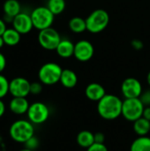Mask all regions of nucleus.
Listing matches in <instances>:
<instances>
[{
  "label": "nucleus",
  "mask_w": 150,
  "mask_h": 151,
  "mask_svg": "<svg viewBox=\"0 0 150 151\" xmlns=\"http://www.w3.org/2000/svg\"><path fill=\"white\" fill-rule=\"evenodd\" d=\"M133 123V131L138 136H147L150 133V121L141 117Z\"/></svg>",
  "instance_id": "nucleus-20"
},
{
  "label": "nucleus",
  "mask_w": 150,
  "mask_h": 151,
  "mask_svg": "<svg viewBox=\"0 0 150 151\" xmlns=\"http://www.w3.org/2000/svg\"><path fill=\"white\" fill-rule=\"evenodd\" d=\"M76 142L80 147L83 149H88L91 145L95 143V134L88 130L80 131L77 134Z\"/></svg>",
  "instance_id": "nucleus-18"
},
{
  "label": "nucleus",
  "mask_w": 150,
  "mask_h": 151,
  "mask_svg": "<svg viewBox=\"0 0 150 151\" xmlns=\"http://www.w3.org/2000/svg\"><path fill=\"white\" fill-rule=\"evenodd\" d=\"M26 115L27 119L34 125H42L49 119L50 111L46 104L42 102H34L30 104Z\"/></svg>",
  "instance_id": "nucleus-7"
},
{
  "label": "nucleus",
  "mask_w": 150,
  "mask_h": 151,
  "mask_svg": "<svg viewBox=\"0 0 150 151\" xmlns=\"http://www.w3.org/2000/svg\"><path fill=\"white\" fill-rule=\"evenodd\" d=\"M147 82H148L149 86V87H150V71H149V72L148 75H147Z\"/></svg>",
  "instance_id": "nucleus-36"
},
{
  "label": "nucleus",
  "mask_w": 150,
  "mask_h": 151,
  "mask_svg": "<svg viewBox=\"0 0 150 151\" xmlns=\"http://www.w3.org/2000/svg\"><path fill=\"white\" fill-rule=\"evenodd\" d=\"M39 146H40V141H39V139L35 135L31 137L29 140H27L24 143V148L28 149L30 150L34 151L35 150H37L39 148Z\"/></svg>",
  "instance_id": "nucleus-25"
},
{
  "label": "nucleus",
  "mask_w": 150,
  "mask_h": 151,
  "mask_svg": "<svg viewBox=\"0 0 150 151\" xmlns=\"http://www.w3.org/2000/svg\"><path fill=\"white\" fill-rule=\"evenodd\" d=\"M105 136L102 132H98L95 134V142L96 143H104Z\"/></svg>",
  "instance_id": "nucleus-30"
},
{
  "label": "nucleus",
  "mask_w": 150,
  "mask_h": 151,
  "mask_svg": "<svg viewBox=\"0 0 150 151\" xmlns=\"http://www.w3.org/2000/svg\"><path fill=\"white\" fill-rule=\"evenodd\" d=\"M6 67V58L3 53L0 52V73H2Z\"/></svg>",
  "instance_id": "nucleus-31"
},
{
  "label": "nucleus",
  "mask_w": 150,
  "mask_h": 151,
  "mask_svg": "<svg viewBox=\"0 0 150 151\" xmlns=\"http://www.w3.org/2000/svg\"><path fill=\"white\" fill-rule=\"evenodd\" d=\"M6 22L0 18V35H2L4 34V32L6 30Z\"/></svg>",
  "instance_id": "nucleus-34"
},
{
  "label": "nucleus",
  "mask_w": 150,
  "mask_h": 151,
  "mask_svg": "<svg viewBox=\"0 0 150 151\" xmlns=\"http://www.w3.org/2000/svg\"><path fill=\"white\" fill-rule=\"evenodd\" d=\"M123 101L116 95L106 94L97 102V112L105 120H114L122 116Z\"/></svg>",
  "instance_id": "nucleus-1"
},
{
  "label": "nucleus",
  "mask_w": 150,
  "mask_h": 151,
  "mask_svg": "<svg viewBox=\"0 0 150 151\" xmlns=\"http://www.w3.org/2000/svg\"><path fill=\"white\" fill-rule=\"evenodd\" d=\"M3 142H4V138L0 135V146L3 145Z\"/></svg>",
  "instance_id": "nucleus-37"
},
{
  "label": "nucleus",
  "mask_w": 150,
  "mask_h": 151,
  "mask_svg": "<svg viewBox=\"0 0 150 151\" xmlns=\"http://www.w3.org/2000/svg\"><path fill=\"white\" fill-rule=\"evenodd\" d=\"M9 86L10 81L4 75L0 73V99L4 98L9 94Z\"/></svg>",
  "instance_id": "nucleus-24"
},
{
  "label": "nucleus",
  "mask_w": 150,
  "mask_h": 151,
  "mask_svg": "<svg viewBox=\"0 0 150 151\" xmlns=\"http://www.w3.org/2000/svg\"><path fill=\"white\" fill-rule=\"evenodd\" d=\"M11 24L12 27L16 29L20 35L28 34L34 28L31 15L22 12L13 18Z\"/></svg>",
  "instance_id": "nucleus-12"
},
{
  "label": "nucleus",
  "mask_w": 150,
  "mask_h": 151,
  "mask_svg": "<svg viewBox=\"0 0 150 151\" xmlns=\"http://www.w3.org/2000/svg\"><path fill=\"white\" fill-rule=\"evenodd\" d=\"M46 1H48V0H46Z\"/></svg>",
  "instance_id": "nucleus-39"
},
{
  "label": "nucleus",
  "mask_w": 150,
  "mask_h": 151,
  "mask_svg": "<svg viewBox=\"0 0 150 151\" xmlns=\"http://www.w3.org/2000/svg\"><path fill=\"white\" fill-rule=\"evenodd\" d=\"M85 95L88 100L93 102H99L106 95V91L103 85L100 83L92 82L86 87Z\"/></svg>",
  "instance_id": "nucleus-14"
},
{
  "label": "nucleus",
  "mask_w": 150,
  "mask_h": 151,
  "mask_svg": "<svg viewBox=\"0 0 150 151\" xmlns=\"http://www.w3.org/2000/svg\"><path fill=\"white\" fill-rule=\"evenodd\" d=\"M30 85L31 82L26 78H13L10 81L9 94L12 97H27L30 95Z\"/></svg>",
  "instance_id": "nucleus-9"
},
{
  "label": "nucleus",
  "mask_w": 150,
  "mask_h": 151,
  "mask_svg": "<svg viewBox=\"0 0 150 151\" xmlns=\"http://www.w3.org/2000/svg\"><path fill=\"white\" fill-rule=\"evenodd\" d=\"M130 151H150L149 136H138L132 142Z\"/></svg>",
  "instance_id": "nucleus-21"
},
{
  "label": "nucleus",
  "mask_w": 150,
  "mask_h": 151,
  "mask_svg": "<svg viewBox=\"0 0 150 151\" xmlns=\"http://www.w3.org/2000/svg\"><path fill=\"white\" fill-rule=\"evenodd\" d=\"M34 135V125L27 119H19L11 123L9 127L10 138L20 144H24L27 140Z\"/></svg>",
  "instance_id": "nucleus-2"
},
{
  "label": "nucleus",
  "mask_w": 150,
  "mask_h": 151,
  "mask_svg": "<svg viewBox=\"0 0 150 151\" xmlns=\"http://www.w3.org/2000/svg\"><path fill=\"white\" fill-rule=\"evenodd\" d=\"M19 151H34V150H28V149H26V148H23L22 150H20Z\"/></svg>",
  "instance_id": "nucleus-38"
},
{
  "label": "nucleus",
  "mask_w": 150,
  "mask_h": 151,
  "mask_svg": "<svg viewBox=\"0 0 150 151\" xmlns=\"http://www.w3.org/2000/svg\"><path fill=\"white\" fill-rule=\"evenodd\" d=\"M5 112H6V105L3 101V99H0V119L4 117Z\"/></svg>",
  "instance_id": "nucleus-32"
},
{
  "label": "nucleus",
  "mask_w": 150,
  "mask_h": 151,
  "mask_svg": "<svg viewBox=\"0 0 150 151\" xmlns=\"http://www.w3.org/2000/svg\"><path fill=\"white\" fill-rule=\"evenodd\" d=\"M68 27L75 34H81L87 30L86 19L81 17H73L69 20Z\"/></svg>",
  "instance_id": "nucleus-22"
},
{
  "label": "nucleus",
  "mask_w": 150,
  "mask_h": 151,
  "mask_svg": "<svg viewBox=\"0 0 150 151\" xmlns=\"http://www.w3.org/2000/svg\"><path fill=\"white\" fill-rule=\"evenodd\" d=\"M29 106L30 104L27 97H11L8 104L9 111L17 116H22L27 114Z\"/></svg>",
  "instance_id": "nucleus-13"
},
{
  "label": "nucleus",
  "mask_w": 150,
  "mask_h": 151,
  "mask_svg": "<svg viewBox=\"0 0 150 151\" xmlns=\"http://www.w3.org/2000/svg\"><path fill=\"white\" fill-rule=\"evenodd\" d=\"M4 16L13 19L21 12V5L18 0H5L3 4Z\"/></svg>",
  "instance_id": "nucleus-17"
},
{
  "label": "nucleus",
  "mask_w": 150,
  "mask_h": 151,
  "mask_svg": "<svg viewBox=\"0 0 150 151\" xmlns=\"http://www.w3.org/2000/svg\"><path fill=\"white\" fill-rule=\"evenodd\" d=\"M87 151H109L107 146L104 143H96L95 142L93 145H91Z\"/></svg>",
  "instance_id": "nucleus-28"
},
{
  "label": "nucleus",
  "mask_w": 150,
  "mask_h": 151,
  "mask_svg": "<svg viewBox=\"0 0 150 151\" xmlns=\"http://www.w3.org/2000/svg\"><path fill=\"white\" fill-rule=\"evenodd\" d=\"M110 23V15L103 9L93 11L86 19L87 30L92 34H98L107 28Z\"/></svg>",
  "instance_id": "nucleus-3"
},
{
  "label": "nucleus",
  "mask_w": 150,
  "mask_h": 151,
  "mask_svg": "<svg viewBox=\"0 0 150 151\" xmlns=\"http://www.w3.org/2000/svg\"><path fill=\"white\" fill-rule=\"evenodd\" d=\"M62 67L55 62H48L42 65L38 71V79L43 85L52 86L59 82Z\"/></svg>",
  "instance_id": "nucleus-4"
},
{
  "label": "nucleus",
  "mask_w": 150,
  "mask_h": 151,
  "mask_svg": "<svg viewBox=\"0 0 150 151\" xmlns=\"http://www.w3.org/2000/svg\"><path fill=\"white\" fill-rule=\"evenodd\" d=\"M2 36L4 41V44L8 46H16L19 44L21 38V35L13 27L6 28Z\"/></svg>",
  "instance_id": "nucleus-19"
},
{
  "label": "nucleus",
  "mask_w": 150,
  "mask_h": 151,
  "mask_svg": "<svg viewBox=\"0 0 150 151\" xmlns=\"http://www.w3.org/2000/svg\"><path fill=\"white\" fill-rule=\"evenodd\" d=\"M59 82L66 88H72L78 83V76L72 69H63Z\"/></svg>",
  "instance_id": "nucleus-16"
},
{
  "label": "nucleus",
  "mask_w": 150,
  "mask_h": 151,
  "mask_svg": "<svg viewBox=\"0 0 150 151\" xmlns=\"http://www.w3.org/2000/svg\"><path fill=\"white\" fill-rule=\"evenodd\" d=\"M42 83L41 81H34V82H31L30 85V94L32 95H39L42 93Z\"/></svg>",
  "instance_id": "nucleus-26"
},
{
  "label": "nucleus",
  "mask_w": 150,
  "mask_h": 151,
  "mask_svg": "<svg viewBox=\"0 0 150 151\" xmlns=\"http://www.w3.org/2000/svg\"><path fill=\"white\" fill-rule=\"evenodd\" d=\"M139 98L145 106H150V89L143 91Z\"/></svg>",
  "instance_id": "nucleus-27"
},
{
  "label": "nucleus",
  "mask_w": 150,
  "mask_h": 151,
  "mask_svg": "<svg viewBox=\"0 0 150 151\" xmlns=\"http://www.w3.org/2000/svg\"><path fill=\"white\" fill-rule=\"evenodd\" d=\"M74 45L75 43L72 41L68 39H62L56 49L57 54L62 58H70L73 56Z\"/></svg>",
  "instance_id": "nucleus-15"
},
{
  "label": "nucleus",
  "mask_w": 150,
  "mask_h": 151,
  "mask_svg": "<svg viewBox=\"0 0 150 151\" xmlns=\"http://www.w3.org/2000/svg\"><path fill=\"white\" fill-rule=\"evenodd\" d=\"M34 28L41 31L52 27L55 15L47 6H38L30 13Z\"/></svg>",
  "instance_id": "nucleus-5"
},
{
  "label": "nucleus",
  "mask_w": 150,
  "mask_h": 151,
  "mask_svg": "<svg viewBox=\"0 0 150 151\" xmlns=\"http://www.w3.org/2000/svg\"><path fill=\"white\" fill-rule=\"evenodd\" d=\"M131 45L132 47L135 50H141L143 49L144 47V44H143V42L141 40H139V39H133L132 42H131Z\"/></svg>",
  "instance_id": "nucleus-29"
},
{
  "label": "nucleus",
  "mask_w": 150,
  "mask_h": 151,
  "mask_svg": "<svg viewBox=\"0 0 150 151\" xmlns=\"http://www.w3.org/2000/svg\"><path fill=\"white\" fill-rule=\"evenodd\" d=\"M65 0H48L47 7L56 16L61 14L65 9Z\"/></svg>",
  "instance_id": "nucleus-23"
},
{
  "label": "nucleus",
  "mask_w": 150,
  "mask_h": 151,
  "mask_svg": "<svg viewBox=\"0 0 150 151\" xmlns=\"http://www.w3.org/2000/svg\"><path fill=\"white\" fill-rule=\"evenodd\" d=\"M145 105L140 98H125L122 105V117L125 119L134 122L142 117Z\"/></svg>",
  "instance_id": "nucleus-6"
},
{
  "label": "nucleus",
  "mask_w": 150,
  "mask_h": 151,
  "mask_svg": "<svg viewBox=\"0 0 150 151\" xmlns=\"http://www.w3.org/2000/svg\"><path fill=\"white\" fill-rule=\"evenodd\" d=\"M95 54V48L91 42L88 40H80L74 45L73 57L80 62L89 61Z\"/></svg>",
  "instance_id": "nucleus-11"
},
{
  "label": "nucleus",
  "mask_w": 150,
  "mask_h": 151,
  "mask_svg": "<svg viewBox=\"0 0 150 151\" xmlns=\"http://www.w3.org/2000/svg\"><path fill=\"white\" fill-rule=\"evenodd\" d=\"M142 92V85L136 78H126L121 84V93L125 98H139Z\"/></svg>",
  "instance_id": "nucleus-10"
},
{
  "label": "nucleus",
  "mask_w": 150,
  "mask_h": 151,
  "mask_svg": "<svg viewBox=\"0 0 150 151\" xmlns=\"http://www.w3.org/2000/svg\"><path fill=\"white\" fill-rule=\"evenodd\" d=\"M4 41L3 39V36L0 35V49H2L4 47Z\"/></svg>",
  "instance_id": "nucleus-35"
},
{
  "label": "nucleus",
  "mask_w": 150,
  "mask_h": 151,
  "mask_svg": "<svg viewBox=\"0 0 150 151\" xmlns=\"http://www.w3.org/2000/svg\"><path fill=\"white\" fill-rule=\"evenodd\" d=\"M62 40L59 33L55 28L49 27L39 31L38 42L42 48L47 50H56L57 45Z\"/></svg>",
  "instance_id": "nucleus-8"
},
{
  "label": "nucleus",
  "mask_w": 150,
  "mask_h": 151,
  "mask_svg": "<svg viewBox=\"0 0 150 151\" xmlns=\"http://www.w3.org/2000/svg\"><path fill=\"white\" fill-rule=\"evenodd\" d=\"M142 117L150 121V106H145L144 111H143Z\"/></svg>",
  "instance_id": "nucleus-33"
}]
</instances>
